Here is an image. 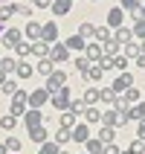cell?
<instances>
[{
  "label": "cell",
  "instance_id": "cell-1",
  "mask_svg": "<svg viewBox=\"0 0 145 154\" xmlns=\"http://www.w3.org/2000/svg\"><path fill=\"white\" fill-rule=\"evenodd\" d=\"M26 111H29V93H26V90H17V93L12 96L9 113H12V116H26Z\"/></svg>",
  "mask_w": 145,
  "mask_h": 154
},
{
  "label": "cell",
  "instance_id": "cell-2",
  "mask_svg": "<svg viewBox=\"0 0 145 154\" xmlns=\"http://www.w3.org/2000/svg\"><path fill=\"white\" fill-rule=\"evenodd\" d=\"M50 99H52V108H61V111H70V102H73V90H70V85H64L61 90H55V93H52Z\"/></svg>",
  "mask_w": 145,
  "mask_h": 154
},
{
  "label": "cell",
  "instance_id": "cell-3",
  "mask_svg": "<svg viewBox=\"0 0 145 154\" xmlns=\"http://www.w3.org/2000/svg\"><path fill=\"white\" fill-rule=\"evenodd\" d=\"M67 85V73H61V70H55V73H52V76H47V87H44V90H47V93H55V90H61V87Z\"/></svg>",
  "mask_w": 145,
  "mask_h": 154
},
{
  "label": "cell",
  "instance_id": "cell-4",
  "mask_svg": "<svg viewBox=\"0 0 145 154\" xmlns=\"http://www.w3.org/2000/svg\"><path fill=\"white\" fill-rule=\"evenodd\" d=\"M23 125H26V131L44 125V113L38 111V108H29V111H26V116H23Z\"/></svg>",
  "mask_w": 145,
  "mask_h": 154
},
{
  "label": "cell",
  "instance_id": "cell-5",
  "mask_svg": "<svg viewBox=\"0 0 145 154\" xmlns=\"http://www.w3.org/2000/svg\"><path fill=\"white\" fill-rule=\"evenodd\" d=\"M128 87H134V76H131V73H119V76H116V82H113V90H116V96L125 93Z\"/></svg>",
  "mask_w": 145,
  "mask_h": 154
},
{
  "label": "cell",
  "instance_id": "cell-6",
  "mask_svg": "<svg viewBox=\"0 0 145 154\" xmlns=\"http://www.w3.org/2000/svg\"><path fill=\"white\" fill-rule=\"evenodd\" d=\"M50 102V93H47V90H32V93H29V108H38V111H41L44 105Z\"/></svg>",
  "mask_w": 145,
  "mask_h": 154
},
{
  "label": "cell",
  "instance_id": "cell-7",
  "mask_svg": "<svg viewBox=\"0 0 145 154\" xmlns=\"http://www.w3.org/2000/svg\"><path fill=\"white\" fill-rule=\"evenodd\" d=\"M41 41H44V44H50V47H52V44H58V26L52 23V20H50V23H44Z\"/></svg>",
  "mask_w": 145,
  "mask_h": 154
},
{
  "label": "cell",
  "instance_id": "cell-8",
  "mask_svg": "<svg viewBox=\"0 0 145 154\" xmlns=\"http://www.w3.org/2000/svg\"><path fill=\"white\" fill-rule=\"evenodd\" d=\"M64 47H67L70 52H84V50H87V41L81 38V35L73 32V38H67V41H64Z\"/></svg>",
  "mask_w": 145,
  "mask_h": 154
},
{
  "label": "cell",
  "instance_id": "cell-9",
  "mask_svg": "<svg viewBox=\"0 0 145 154\" xmlns=\"http://www.w3.org/2000/svg\"><path fill=\"white\" fill-rule=\"evenodd\" d=\"M20 41H23V32H20V29H6V32H3V44L12 47V50H15Z\"/></svg>",
  "mask_w": 145,
  "mask_h": 154
},
{
  "label": "cell",
  "instance_id": "cell-10",
  "mask_svg": "<svg viewBox=\"0 0 145 154\" xmlns=\"http://www.w3.org/2000/svg\"><path fill=\"white\" fill-rule=\"evenodd\" d=\"M122 17H125V9H122V6L110 9V12H107V26H110V29H119V26H122Z\"/></svg>",
  "mask_w": 145,
  "mask_h": 154
},
{
  "label": "cell",
  "instance_id": "cell-11",
  "mask_svg": "<svg viewBox=\"0 0 145 154\" xmlns=\"http://www.w3.org/2000/svg\"><path fill=\"white\" fill-rule=\"evenodd\" d=\"M50 58L52 61H70V50L64 44H52L50 47Z\"/></svg>",
  "mask_w": 145,
  "mask_h": 154
},
{
  "label": "cell",
  "instance_id": "cell-12",
  "mask_svg": "<svg viewBox=\"0 0 145 154\" xmlns=\"http://www.w3.org/2000/svg\"><path fill=\"white\" fill-rule=\"evenodd\" d=\"M84 55H87V58H90V64H93V61H96V64H99V58H102V55H104V50H102V44H99V41H93V44H87V50H84Z\"/></svg>",
  "mask_w": 145,
  "mask_h": 154
},
{
  "label": "cell",
  "instance_id": "cell-13",
  "mask_svg": "<svg viewBox=\"0 0 145 154\" xmlns=\"http://www.w3.org/2000/svg\"><path fill=\"white\" fill-rule=\"evenodd\" d=\"M41 32H44V26L41 23H35V20H29V23H26V29H23V35L26 38H29V41H41Z\"/></svg>",
  "mask_w": 145,
  "mask_h": 154
},
{
  "label": "cell",
  "instance_id": "cell-14",
  "mask_svg": "<svg viewBox=\"0 0 145 154\" xmlns=\"http://www.w3.org/2000/svg\"><path fill=\"white\" fill-rule=\"evenodd\" d=\"M29 140H32V143H47V140H50V131H47V125H38V128H29Z\"/></svg>",
  "mask_w": 145,
  "mask_h": 154
},
{
  "label": "cell",
  "instance_id": "cell-15",
  "mask_svg": "<svg viewBox=\"0 0 145 154\" xmlns=\"http://www.w3.org/2000/svg\"><path fill=\"white\" fill-rule=\"evenodd\" d=\"M131 38H134V32H131V29H125V26H119V29H113V41L119 44V47L131 44Z\"/></svg>",
  "mask_w": 145,
  "mask_h": 154
},
{
  "label": "cell",
  "instance_id": "cell-16",
  "mask_svg": "<svg viewBox=\"0 0 145 154\" xmlns=\"http://www.w3.org/2000/svg\"><path fill=\"white\" fill-rule=\"evenodd\" d=\"M73 131V140H76V143H87V140H90V128H87L84 122H78L76 128H70Z\"/></svg>",
  "mask_w": 145,
  "mask_h": 154
},
{
  "label": "cell",
  "instance_id": "cell-17",
  "mask_svg": "<svg viewBox=\"0 0 145 154\" xmlns=\"http://www.w3.org/2000/svg\"><path fill=\"white\" fill-rule=\"evenodd\" d=\"M52 12L55 15H70L73 12V0H52Z\"/></svg>",
  "mask_w": 145,
  "mask_h": 154
},
{
  "label": "cell",
  "instance_id": "cell-18",
  "mask_svg": "<svg viewBox=\"0 0 145 154\" xmlns=\"http://www.w3.org/2000/svg\"><path fill=\"white\" fill-rule=\"evenodd\" d=\"M113 137H116V128H113V125H102V128H99V137H96V140H102L104 146H107V143H113Z\"/></svg>",
  "mask_w": 145,
  "mask_h": 154
},
{
  "label": "cell",
  "instance_id": "cell-19",
  "mask_svg": "<svg viewBox=\"0 0 145 154\" xmlns=\"http://www.w3.org/2000/svg\"><path fill=\"white\" fill-rule=\"evenodd\" d=\"M17 79H32V73H35V67L29 64V61H17Z\"/></svg>",
  "mask_w": 145,
  "mask_h": 154
},
{
  "label": "cell",
  "instance_id": "cell-20",
  "mask_svg": "<svg viewBox=\"0 0 145 154\" xmlns=\"http://www.w3.org/2000/svg\"><path fill=\"white\" fill-rule=\"evenodd\" d=\"M84 105L87 108H96L99 105V87H87L84 90Z\"/></svg>",
  "mask_w": 145,
  "mask_h": 154
},
{
  "label": "cell",
  "instance_id": "cell-21",
  "mask_svg": "<svg viewBox=\"0 0 145 154\" xmlns=\"http://www.w3.org/2000/svg\"><path fill=\"white\" fill-rule=\"evenodd\" d=\"M32 55H38V58H50V44L35 41V44H32Z\"/></svg>",
  "mask_w": 145,
  "mask_h": 154
},
{
  "label": "cell",
  "instance_id": "cell-22",
  "mask_svg": "<svg viewBox=\"0 0 145 154\" xmlns=\"http://www.w3.org/2000/svg\"><path fill=\"white\" fill-rule=\"evenodd\" d=\"M116 99H119V96H116V90H113V87H102V90H99V102H107V105H113Z\"/></svg>",
  "mask_w": 145,
  "mask_h": 154
},
{
  "label": "cell",
  "instance_id": "cell-23",
  "mask_svg": "<svg viewBox=\"0 0 145 154\" xmlns=\"http://www.w3.org/2000/svg\"><path fill=\"white\" fill-rule=\"evenodd\" d=\"M102 50H104V55H110V58H116V55L122 52V47H119V44H116V41L110 38V41H104V44H102Z\"/></svg>",
  "mask_w": 145,
  "mask_h": 154
},
{
  "label": "cell",
  "instance_id": "cell-24",
  "mask_svg": "<svg viewBox=\"0 0 145 154\" xmlns=\"http://www.w3.org/2000/svg\"><path fill=\"white\" fill-rule=\"evenodd\" d=\"M0 70H3V73H15L17 70V58H12V55H6V58H0Z\"/></svg>",
  "mask_w": 145,
  "mask_h": 154
},
{
  "label": "cell",
  "instance_id": "cell-25",
  "mask_svg": "<svg viewBox=\"0 0 145 154\" xmlns=\"http://www.w3.org/2000/svg\"><path fill=\"white\" fill-rule=\"evenodd\" d=\"M84 76H87V82H102V76H104V70L99 67V64H90V70H87Z\"/></svg>",
  "mask_w": 145,
  "mask_h": 154
},
{
  "label": "cell",
  "instance_id": "cell-26",
  "mask_svg": "<svg viewBox=\"0 0 145 154\" xmlns=\"http://www.w3.org/2000/svg\"><path fill=\"white\" fill-rule=\"evenodd\" d=\"M122 99H125L128 105H139V102H142V99H139V90H137V87H128V90L122 93Z\"/></svg>",
  "mask_w": 145,
  "mask_h": 154
},
{
  "label": "cell",
  "instance_id": "cell-27",
  "mask_svg": "<svg viewBox=\"0 0 145 154\" xmlns=\"http://www.w3.org/2000/svg\"><path fill=\"white\" fill-rule=\"evenodd\" d=\"M78 122H76V113L73 111H64L61 113V128H76Z\"/></svg>",
  "mask_w": 145,
  "mask_h": 154
},
{
  "label": "cell",
  "instance_id": "cell-28",
  "mask_svg": "<svg viewBox=\"0 0 145 154\" xmlns=\"http://www.w3.org/2000/svg\"><path fill=\"white\" fill-rule=\"evenodd\" d=\"M15 52H17V58H26V55H32V41H20L15 47Z\"/></svg>",
  "mask_w": 145,
  "mask_h": 154
},
{
  "label": "cell",
  "instance_id": "cell-29",
  "mask_svg": "<svg viewBox=\"0 0 145 154\" xmlns=\"http://www.w3.org/2000/svg\"><path fill=\"white\" fill-rule=\"evenodd\" d=\"M139 52H142V50H139V47H137V44H134V41L122 47V55H125V58H128V61H131V58H137Z\"/></svg>",
  "mask_w": 145,
  "mask_h": 154
},
{
  "label": "cell",
  "instance_id": "cell-30",
  "mask_svg": "<svg viewBox=\"0 0 145 154\" xmlns=\"http://www.w3.org/2000/svg\"><path fill=\"white\" fill-rule=\"evenodd\" d=\"M84 146H87V154H102L104 151V143H102V140H87Z\"/></svg>",
  "mask_w": 145,
  "mask_h": 154
},
{
  "label": "cell",
  "instance_id": "cell-31",
  "mask_svg": "<svg viewBox=\"0 0 145 154\" xmlns=\"http://www.w3.org/2000/svg\"><path fill=\"white\" fill-rule=\"evenodd\" d=\"M128 116H131V119H137V122H142V119H145V108H142V102H139V105H131Z\"/></svg>",
  "mask_w": 145,
  "mask_h": 154
},
{
  "label": "cell",
  "instance_id": "cell-32",
  "mask_svg": "<svg viewBox=\"0 0 145 154\" xmlns=\"http://www.w3.org/2000/svg\"><path fill=\"white\" fill-rule=\"evenodd\" d=\"M38 154H61V146L55 143V140H52V143L47 140V143L41 146V151H38Z\"/></svg>",
  "mask_w": 145,
  "mask_h": 154
},
{
  "label": "cell",
  "instance_id": "cell-33",
  "mask_svg": "<svg viewBox=\"0 0 145 154\" xmlns=\"http://www.w3.org/2000/svg\"><path fill=\"white\" fill-rule=\"evenodd\" d=\"M96 38H99V44H104V41H110V38H113V32H110V26H96Z\"/></svg>",
  "mask_w": 145,
  "mask_h": 154
},
{
  "label": "cell",
  "instance_id": "cell-34",
  "mask_svg": "<svg viewBox=\"0 0 145 154\" xmlns=\"http://www.w3.org/2000/svg\"><path fill=\"white\" fill-rule=\"evenodd\" d=\"M84 119L90 122V125H93V122H102V111H99V108H87V111H84Z\"/></svg>",
  "mask_w": 145,
  "mask_h": 154
},
{
  "label": "cell",
  "instance_id": "cell-35",
  "mask_svg": "<svg viewBox=\"0 0 145 154\" xmlns=\"http://www.w3.org/2000/svg\"><path fill=\"white\" fill-rule=\"evenodd\" d=\"M38 73L52 76V73H55V70H52V58H41V61H38Z\"/></svg>",
  "mask_w": 145,
  "mask_h": 154
},
{
  "label": "cell",
  "instance_id": "cell-36",
  "mask_svg": "<svg viewBox=\"0 0 145 154\" xmlns=\"http://www.w3.org/2000/svg\"><path fill=\"white\" fill-rule=\"evenodd\" d=\"M78 35H81L84 41H87V38H96V26L93 23H81V26H78Z\"/></svg>",
  "mask_w": 145,
  "mask_h": 154
},
{
  "label": "cell",
  "instance_id": "cell-37",
  "mask_svg": "<svg viewBox=\"0 0 145 154\" xmlns=\"http://www.w3.org/2000/svg\"><path fill=\"white\" fill-rule=\"evenodd\" d=\"M12 15H15V6H12V3H6V6H0V26L6 23V20H9Z\"/></svg>",
  "mask_w": 145,
  "mask_h": 154
},
{
  "label": "cell",
  "instance_id": "cell-38",
  "mask_svg": "<svg viewBox=\"0 0 145 154\" xmlns=\"http://www.w3.org/2000/svg\"><path fill=\"white\" fill-rule=\"evenodd\" d=\"M15 122H17V116H12V113H3V119H0V128H3V131H12V128H15Z\"/></svg>",
  "mask_w": 145,
  "mask_h": 154
},
{
  "label": "cell",
  "instance_id": "cell-39",
  "mask_svg": "<svg viewBox=\"0 0 145 154\" xmlns=\"http://www.w3.org/2000/svg\"><path fill=\"white\" fill-rule=\"evenodd\" d=\"M128 64H131V61L125 58V55H122V52H119V55H116V58H113V67L119 70V73H128Z\"/></svg>",
  "mask_w": 145,
  "mask_h": 154
},
{
  "label": "cell",
  "instance_id": "cell-40",
  "mask_svg": "<svg viewBox=\"0 0 145 154\" xmlns=\"http://www.w3.org/2000/svg\"><path fill=\"white\" fill-rule=\"evenodd\" d=\"M0 90H3V93H9V96H15V93H17V82H15V79H6V82L0 85Z\"/></svg>",
  "mask_w": 145,
  "mask_h": 154
},
{
  "label": "cell",
  "instance_id": "cell-41",
  "mask_svg": "<svg viewBox=\"0 0 145 154\" xmlns=\"http://www.w3.org/2000/svg\"><path fill=\"white\" fill-rule=\"evenodd\" d=\"M70 140H73V131L70 128H61L58 134H55V143H58V146H64V143H70Z\"/></svg>",
  "mask_w": 145,
  "mask_h": 154
},
{
  "label": "cell",
  "instance_id": "cell-42",
  "mask_svg": "<svg viewBox=\"0 0 145 154\" xmlns=\"http://www.w3.org/2000/svg\"><path fill=\"white\" fill-rule=\"evenodd\" d=\"M76 70L78 73H87V70H90V58H87V55H78L76 58Z\"/></svg>",
  "mask_w": 145,
  "mask_h": 154
},
{
  "label": "cell",
  "instance_id": "cell-43",
  "mask_svg": "<svg viewBox=\"0 0 145 154\" xmlns=\"http://www.w3.org/2000/svg\"><path fill=\"white\" fill-rule=\"evenodd\" d=\"M131 32H134V38H142V41H145V17L134 23V29H131Z\"/></svg>",
  "mask_w": 145,
  "mask_h": 154
},
{
  "label": "cell",
  "instance_id": "cell-44",
  "mask_svg": "<svg viewBox=\"0 0 145 154\" xmlns=\"http://www.w3.org/2000/svg\"><path fill=\"white\" fill-rule=\"evenodd\" d=\"M70 111H73V113H84V111H87L84 99H73V102H70Z\"/></svg>",
  "mask_w": 145,
  "mask_h": 154
},
{
  "label": "cell",
  "instance_id": "cell-45",
  "mask_svg": "<svg viewBox=\"0 0 145 154\" xmlns=\"http://www.w3.org/2000/svg\"><path fill=\"white\" fill-rule=\"evenodd\" d=\"M3 148H6V151H17V148H20V140H17V137H6Z\"/></svg>",
  "mask_w": 145,
  "mask_h": 154
},
{
  "label": "cell",
  "instance_id": "cell-46",
  "mask_svg": "<svg viewBox=\"0 0 145 154\" xmlns=\"http://www.w3.org/2000/svg\"><path fill=\"white\" fill-rule=\"evenodd\" d=\"M119 6L125 9V12H134V9H139V6H142V3H139V0H122Z\"/></svg>",
  "mask_w": 145,
  "mask_h": 154
},
{
  "label": "cell",
  "instance_id": "cell-47",
  "mask_svg": "<svg viewBox=\"0 0 145 154\" xmlns=\"http://www.w3.org/2000/svg\"><path fill=\"white\" fill-rule=\"evenodd\" d=\"M131 151L134 154H145V140H134V143H131Z\"/></svg>",
  "mask_w": 145,
  "mask_h": 154
},
{
  "label": "cell",
  "instance_id": "cell-48",
  "mask_svg": "<svg viewBox=\"0 0 145 154\" xmlns=\"http://www.w3.org/2000/svg\"><path fill=\"white\" fill-rule=\"evenodd\" d=\"M99 67H102V70H110L113 67V58H110V55H102V58H99Z\"/></svg>",
  "mask_w": 145,
  "mask_h": 154
},
{
  "label": "cell",
  "instance_id": "cell-49",
  "mask_svg": "<svg viewBox=\"0 0 145 154\" xmlns=\"http://www.w3.org/2000/svg\"><path fill=\"white\" fill-rule=\"evenodd\" d=\"M15 15H23V17H29V15H32V9H29V6H15Z\"/></svg>",
  "mask_w": 145,
  "mask_h": 154
},
{
  "label": "cell",
  "instance_id": "cell-50",
  "mask_svg": "<svg viewBox=\"0 0 145 154\" xmlns=\"http://www.w3.org/2000/svg\"><path fill=\"white\" fill-rule=\"evenodd\" d=\"M102 154H122L119 151V148H116V146H113V143H107V146H104V151Z\"/></svg>",
  "mask_w": 145,
  "mask_h": 154
},
{
  "label": "cell",
  "instance_id": "cell-51",
  "mask_svg": "<svg viewBox=\"0 0 145 154\" xmlns=\"http://www.w3.org/2000/svg\"><path fill=\"white\" fill-rule=\"evenodd\" d=\"M35 6H38V9H50L52 0H35Z\"/></svg>",
  "mask_w": 145,
  "mask_h": 154
},
{
  "label": "cell",
  "instance_id": "cell-52",
  "mask_svg": "<svg viewBox=\"0 0 145 154\" xmlns=\"http://www.w3.org/2000/svg\"><path fill=\"white\" fill-rule=\"evenodd\" d=\"M134 61H137L139 67H142V70H145V55H142V52H139V55H137V58H134Z\"/></svg>",
  "mask_w": 145,
  "mask_h": 154
},
{
  "label": "cell",
  "instance_id": "cell-53",
  "mask_svg": "<svg viewBox=\"0 0 145 154\" xmlns=\"http://www.w3.org/2000/svg\"><path fill=\"white\" fill-rule=\"evenodd\" d=\"M137 140H145V119L139 122V137H137Z\"/></svg>",
  "mask_w": 145,
  "mask_h": 154
},
{
  "label": "cell",
  "instance_id": "cell-54",
  "mask_svg": "<svg viewBox=\"0 0 145 154\" xmlns=\"http://www.w3.org/2000/svg\"><path fill=\"white\" fill-rule=\"evenodd\" d=\"M6 79H9V76H6V73H3V70H0V85H3V82H6Z\"/></svg>",
  "mask_w": 145,
  "mask_h": 154
},
{
  "label": "cell",
  "instance_id": "cell-55",
  "mask_svg": "<svg viewBox=\"0 0 145 154\" xmlns=\"http://www.w3.org/2000/svg\"><path fill=\"white\" fill-rule=\"evenodd\" d=\"M0 154H6V148H3V143H0Z\"/></svg>",
  "mask_w": 145,
  "mask_h": 154
},
{
  "label": "cell",
  "instance_id": "cell-56",
  "mask_svg": "<svg viewBox=\"0 0 145 154\" xmlns=\"http://www.w3.org/2000/svg\"><path fill=\"white\" fill-rule=\"evenodd\" d=\"M139 50H142V55H145V41H142V47H139Z\"/></svg>",
  "mask_w": 145,
  "mask_h": 154
},
{
  "label": "cell",
  "instance_id": "cell-57",
  "mask_svg": "<svg viewBox=\"0 0 145 154\" xmlns=\"http://www.w3.org/2000/svg\"><path fill=\"white\" fill-rule=\"evenodd\" d=\"M0 6H6V0H0Z\"/></svg>",
  "mask_w": 145,
  "mask_h": 154
},
{
  "label": "cell",
  "instance_id": "cell-58",
  "mask_svg": "<svg viewBox=\"0 0 145 154\" xmlns=\"http://www.w3.org/2000/svg\"><path fill=\"white\" fill-rule=\"evenodd\" d=\"M122 154H134V151H122Z\"/></svg>",
  "mask_w": 145,
  "mask_h": 154
},
{
  "label": "cell",
  "instance_id": "cell-59",
  "mask_svg": "<svg viewBox=\"0 0 145 154\" xmlns=\"http://www.w3.org/2000/svg\"><path fill=\"white\" fill-rule=\"evenodd\" d=\"M61 154H70V151H61Z\"/></svg>",
  "mask_w": 145,
  "mask_h": 154
},
{
  "label": "cell",
  "instance_id": "cell-60",
  "mask_svg": "<svg viewBox=\"0 0 145 154\" xmlns=\"http://www.w3.org/2000/svg\"><path fill=\"white\" fill-rule=\"evenodd\" d=\"M142 15H145V6H142Z\"/></svg>",
  "mask_w": 145,
  "mask_h": 154
},
{
  "label": "cell",
  "instance_id": "cell-61",
  "mask_svg": "<svg viewBox=\"0 0 145 154\" xmlns=\"http://www.w3.org/2000/svg\"><path fill=\"white\" fill-rule=\"evenodd\" d=\"M93 3H99V0H93Z\"/></svg>",
  "mask_w": 145,
  "mask_h": 154
},
{
  "label": "cell",
  "instance_id": "cell-62",
  "mask_svg": "<svg viewBox=\"0 0 145 154\" xmlns=\"http://www.w3.org/2000/svg\"><path fill=\"white\" fill-rule=\"evenodd\" d=\"M142 108H145V102H142Z\"/></svg>",
  "mask_w": 145,
  "mask_h": 154
},
{
  "label": "cell",
  "instance_id": "cell-63",
  "mask_svg": "<svg viewBox=\"0 0 145 154\" xmlns=\"http://www.w3.org/2000/svg\"><path fill=\"white\" fill-rule=\"evenodd\" d=\"M0 29H3V26H0Z\"/></svg>",
  "mask_w": 145,
  "mask_h": 154
}]
</instances>
